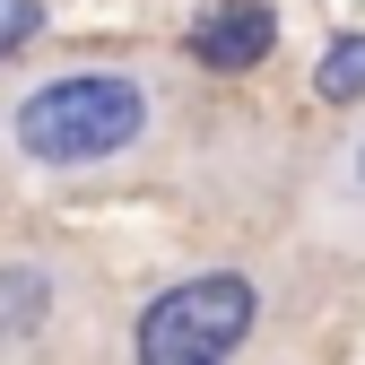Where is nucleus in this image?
Masks as SVG:
<instances>
[{"label": "nucleus", "mask_w": 365, "mask_h": 365, "mask_svg": "<svg viewBox=\"0 0 365 365\" xmlns=\"http://www.w3.org/2000/svg\"><path fill=\"white\" fill-rule=\"evenodd\" d=\"M209 96L182 43H43L0 70V182L35 209L148 192L200 148Z\"/></svg>", "instance_id": "nucleus-1"}, {"label": "nucleus", "mask_w": 365, "mask_h": 365, "mask_svg": "<svg viewBox=\"0 0 365 365\" xmlns=\"http://www.w3.org/2000/svg\"><path fill=\"white\" fill-rule=\"evenodd\" d=\"M313 261L287 244H226L157 269L148 287L122 296V365H252V356H296L304 313H313Z\"/></svg>", "instance_id": "nucleus-2"}, {"label": "nucleus", "mask_w": 365, "mask_h": 365, "mask_svg": "<svg viewBox=\"0 0 365 365\" xmlns=\"http://www.w3.org/2000/svg\"><path fill=\"white\" fill-rule=\"evenodd\" d=\"M122 339L105 252L35 200L0 209V365H96Z\"/></svg>", "instance_id": "nucleus-3"}, {"label": "nucleus", "mask_w": 365, "mask_h": 365, "mask_svg": "<svg viewBox=\"0 0 365 365\" xmlns=\"http://www.w3.org/2000/svg\"><path fill=\"white\" fill-rule=\"evenodd\" d=\"M287 235L322 269H365V96L322 113L313 140L287 174Z\"/></svg>", "instance_id": "nucleus-4"}, {"label": "nucleus", "mask_w": 365, "mask_h": 365, "mask_svg": "<svg viewBox=\"0 0 365 365\" xmlns=\"http://www.w3.org/2000/svg\"><path fill=\"white\" fill-rule=\"evenodd\" d=\"M174 43H182V61L200 78L244 87V78H261L287 53V9L279 0H200V9L174 26Z\"/></svg>", "instance_id": "nucleus-5"}, {"label": "nucleus", "mask_w": 365, "mask_h": 365, "mask_svg": "<svg viewBox=\"0 0 365 365\" xmlns=\"http://www.w3.org/2000/svg\"><path fill=\"white\" fill-rule=\"evenodd\" d=\"M304 96H313V113H339V105L365 96V26H331L322 35V53L304 70Z\"/></svg>", "instance_id": "nucleus-6"}, {"label": "nucleus", "mask_w": 365, "mask_h": 365, "mask_svg": "<svg viewBox=\"0 0 365 365\" xmlns=\"http://www.w3.org/2000/svg\"><path fill=\"white\" fill-rule=\"evenodd\" d=\"M53 43V0H0V70L35 61Z\"/></svg>", "instance_id": "nucleus-7"}, {"label": "nucleus", "mask_w": 365, "mask_h": 365, "mask_svg": "<svg viewBox=\"0 0 365 365\" xmlns=\"http://www.w3.org/2000/svg\"><path fill=\"white\" fill-rule=\"evenodd\" d=\"M0 209H18V192H9V182H0Z\"/></svg>", "instance_id": "nucleus-8"}]
</instances>
